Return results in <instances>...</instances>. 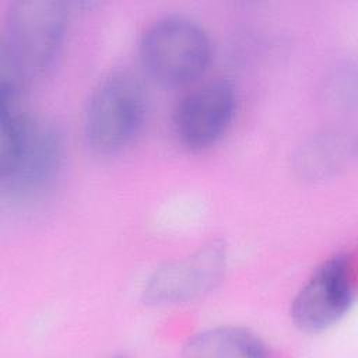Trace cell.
Segmentation results:
<instances>
[{
	"mask_svg": "<svg viewBox=\"0 0 358 358\" xmlns=\"http://www.w3.org/2000/svg\"><path fill=\"white\" fill-rule=\"evenodd\" d=\"M145 117V94L136 77L115 71L92 90L84 113V137L101 155L124 150L140 133Z\"/></svg>",
	"mask_w": 358,
	"mask_h": 358,
	"instance_id": "3",
	"label": "cell"
},
{
	"mask_svg": "<svg viewBox=\"0 0 358 358\" xmlns=\"http://www.w3.org/2000/svg\"><path fill=\"white\" fill-rule=\"evenodd\" d=\"M63 143L53 126L31 119L18 158L1 186L14 199H27L46 189L62 165Z\"/></svg>",
	"mask_w": 358,
	"mask_h": 358,
	"instance_id": "7",
	"label": "cell"
},
{
	"mask_svg": "<svg viewBox=\"0 0 358 358\" xmlns=\"http://www.w3.org/2000/svg\"><path fill=\"white\" fill-rule=\"evenodd\" d=\"M140 59L147 73L168 87L186 85L200 77L211 59L204 28L183 15H165L141 34Z\"/></svg>",
	"mask_w": 358,
	"mask_h": 358,
	"instance_id": "2",
	"label": "cell"
},
{
	"mask_svg": "<svg viewBox=\"0 0 358 358\" xmlns=\"http://www.w3.org/2000/svg\"><path fill=\"white\" fill-rule=\"evenodd\" d=\"M228 252L222 241H210L194 252L155 268L143 288V301L152 306L192 302L217 287L225 274Z\"/></svg>",
	"mask_w": 358,
	"mask_h": 358,
	"instance_id": "5",
	"label": "cell"
},
{
	"mask_svg": "<svg viewBox=\"0 0 358 358\" xmlns=\"http://www.w3.org/2000/svg\"><path fill=\"white\" fill-rule=\"evenodd\" d=\"M264 341L245 327L218 326L199 331L183 344L187 357L262 358L267 355Z\"/></svg>",
	"mask_w": 358,
	"mask_h": 358,
	"instance_id": "8",
	"label": "cell"
},
{
	"mask_svg": "<svg viewBox=\"0 0 358 358\" xmlns=\"http://www.w3.org/2000/svg\"><path fill=\"white\" fill-rule=\"evenodd\" d=\"M358 288V262L352 250L324 259L294 296L289 315L294 326L319 334L337 324L352 308Z\"/></svg>",
	"mask_w": 358,
	"mask_h": 358,
	"instance_id": "4",
	"label": "cell"
},
{
	"mask_svg": "<svg viewBox=\"0 0 358 358\" xmlns=\"http://www.w3.org/2000/svg\"><path fill=\"white\" fill-rule=\"evenodd\" d=\"M236 108V92L231 81H206L178 102L173 110V129L178 140L192 151L214 145L228 130Z\"/></svg>",
	"mask_w": 358,
	"mask_h": 358,
	"instance_id": "6",
	"label": "cell"
},
{
	"mask_svg": "<svg viewBox=\"0 0 358 358\" xmlns=\"http://www.w3.org/2000/svg\"><path fill=\"white\" fill-rule=\"evenodd\" d=\"M67 6L21 0L10 6L0 45L1 84L21 90L42 77L57 57L67 28Z\"/></svg>",
	"mask_w": 358,
	"mask_h": 358,
	"instance_id": "1",
	"label": "cell"
}]
</instances>
